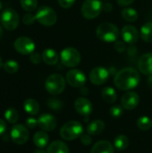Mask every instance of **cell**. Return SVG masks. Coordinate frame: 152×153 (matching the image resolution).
I'll use <instances>...</instances> for the list:
<instances>
[{"instance_id":"obj_18","label":"cell","mask_w":152,"mask_h":153,"mask_svg":"<svg viewBox=\"0 0 152 153\" xmlns=\"http://www.w3.org/2000/svg\"><path fill=\"white\" fill-rule=\"evenodd\" d=\"M90 153H115V147L108 141H99L93 145Z\"/></svg>"},{"instance_id":"obj_2","label":"cell","mask_w":152,"mask_h":153,"mask_svg":"<svg viewBox=\"0 0 152 153\" xmlns=\"http://www.w3.org/2000/svg\"><path fill=\"white\" fill-rule=\"evenodd\" d=\"M97 37L104 42H115L119 36L117 26L111 22H103L96 30Z\"/></svg>"},{"instance_id":"obj_17","label":"cell","mask_w":152,"mask_h":153,"mask_svg":"<svg viewBox=\"0 0 152 153\" xmlns=\"http://www.w3.org/2000/svg\"><path fill=\"white\" fill-rule=\"evenodd\" d=\"M138 68L144 75L152 74V53L142 55L138 61Z\"/></svg>"},{"instance_id":"obj_30","label":"cell","mask_w":152,"mask_h":153,"mask_svg":"<svg viewBox=\"0 0 152 153\" xmlns=\"http://www.w3.org/2000/svg\"><path fill=\"white\" fill-rule=\"evenodd\" d=\"M3 67L7 74H15L19 70V64L15 60H7L4 63Z\"/></svg>"},{"instance_id":"obj_11","label":"cell","mask_w":152,"mask_h":153,"mask_svg":"<svg viewBox=\"0 0 152 153\" xmlns=\"http://www.w3.org/2000/svg\"><path fill=\"white\" fill-rule=\"evenodd\" d=\"M11 138L14 143L22 145L29 139V131L22 125H14L11 129Z\"/></svg>"},{"instance_id":"obj_24","label":"cell","mask_w":152,"mask_h":153,"mask_svg":"<svg viewBox=\"0 0 152 153\" xmlns=\"http://www.w3.org/2000/svg\"><path fill=\"white\" fill-rule=\"evenodd\" d=\"M101 97L103 100L108 104H114L117 99L116 92L112 87H106L101 91Z\"/></svg>"},{"instance_id":"obj_34","label":"cell","mask_w":152,"mask_h":153,"mask_svg":"<svg viewBox=\"0 0 152 153\" xmlns=\"http://www.w3.org/2000/svg\"><path fill=\"white\" fill-rule=\"evenodd\" d=\"M41 59H42V56H41L39 53L33 52V53L30 54V61L33 65H39V64L41 62Z\"/></svg>"},{"instance_id":"obj_7","label":"cell","mask_w":152,"mask_h":153,"mask_svg":"<svg viewBox=\"0 0 152 153\" xmlns=\"http://www.w3.org/2000/svg\"><path fill=\"white\" fill-rule=\"evenodd\" d=\"M60 60L67 67H75L81 63V54L74 48H66L61 51Z\"/></svg>"},{"instance_id":"obj_40","label":"cell","mask_w":152,"mask_h":153,"mask_svg":"<svg viewBox=\"0 0 152 153\" xmlns=\"http://www.w3.org/2000/svg\"><path fill=\"white\" fill-rule=\"evenodd\" d=\"M5 130H6V124L3 119L0 118V135H2L5 132Z\"/></svg>"},{"instance_id":"obj_16","label":"cell","mask_w":152,"mask_h":153,"mask_svg":"<svg viewBox=\"0 0 152 153\" xmlns=\"http://www.w3.org/2000/svg\"><path fill=\"white\" fill-rule=\"evenodd\" d=\"M56 119L54 116L50 114H43L38 119V126L47 132H51L56 127Z\"/></svg>"},{"instance_id":"obj_19","label":"cell","mask_w":152,"mask_h":153,"mask_svg":"<svg viewBox=\"0 0 152 153\" xmlns=\"http://www.w3.org/2000/svg\"><path fill=\"white\" fill-rule=\"evenodd\" d=\"M41 56H42V60L44 61V63L48 65H56L59 59L58 54L56 53L55 49H52V48H46L42 52Z\"/></svg>"},{"instance_id":"obj_5","label":"cell","mask_w":152,"mask_h":153,"mask_svg":"<svg viewBox=\"0 0 152 153\" xmlns=\"http://www.w3.org/2000/svg\"><path fill=\"white\" fill-rule=\"evenodd\" d=\"M102 10L103 4L100 2V0H85L81 8L82 16L88 20L98 17Z\"/></svg>"},{"instance_id":"obj_14","label":"cell","mask_w":152,"mask_h":153,"mask_svg":"<svg viewBox=\"0 0 152 153\" xmlns=\"http://www.w3.org/2000/svg\"><path fill=\"white\" fill-rule=\"evenodd\" d=\"M139 95L134 91H128L125 93L121 99V105L126 110H133L137 108L139 104Z\"/></svg>"},{"instance_id":"obj_27","label":"cell","mask_w":152,"mask_h":153,"mask_svg":"<svg viewBox=\"0 0 152 153\" xmlns=\"http://www.w3.org/2000/svg\"><path fill=\"white\" fill-rule=\"evenodd\" d=\"M122 17L127 22H135L138 19V12L132 7H125L122 10Z\"/></svg>"},{"instance_id":"obj_12","label":"cell","mask_w":152,"mask_h":153,"mask_svg":"<svg viewBox=\"0 0 152 153\" xmlns=\"http://www.w3.org/2000/svg\"><path fill=\"white\" fill-rule=\"evenodd\" d=\"M109 77V72L105 67H95L90 73L89 78L92 84L101 85L104 84Z\"/></svg>"},{"instance_id":"obj_45","label":"cell","mask_w":152,"mask_h":153,"mask_svg":"<svg viewBox=\"0 0 152 153\" xmlns=\"http://www.w3.org/2000/svg\"><path fill=\"white\" fill-rule=\"evenodd\" d=\"M2 35H3V29H2V27H1V25H0V39H1Z\"/></svg>"},{"instance_id":"obj_33","label":"cell","mask_w":152,"mask_h":153,"mask_svg":"<svg viewBox=\"0 0 152 153\" xmlns=\"http://www.w3.org/2000/svg\"><path fill=\"white\" fill-rule=\"evenodd\" d=\"M36 21V16L31 14V13H26L23 15L22 17V22L26 25H30L32 23H34V22Z\"/></svg>"},{"instance_id":"obj_13","label":"cell","mask_w":152,"mask_h":153,"mask_svg":"<svg viewBox=\"0 0 152 153\" xmlns=\"http://www.w3.org/2000/svg\"><path fill=\"white\" fill-rule=\"evenodd\" d=\"M74 108L76 112L81 116H82L86 120V118L88 119V117L91 114L93 107L91 102L88 99L84 97H80L76 99L74 102Z\"/></svg>"},{"instance_id":"obj_4","label":"cell","mask_w":152,"mask_h":153,"mask_svg":"<svg viewBox=\"0 0 152 153\" xmlns=\"http://www.w3.org/2000/svg\"><path fill=\"white\" fill-rule=\"evenodd\" d=\"M45 88L47 91L52 95L60 94L65 89V80L61 74H51L45 82Z\"/></svg>"},{"instance_id":"obj_25","label":"cell","mask_w":152,"mask_h":153,"mask_svg":"<svg viewBox=\"0 0 152 153\" xmlns=\"http://www.w3.org/2000/svg\"><path fill=\"white\" fill-rule=\"evenodd\" d=\"M141 37L145 42H152V22H148L142 26Z\"/></svg>"},{"instance_id":"obj_6","label":"cell","mask_w":152,"mask_h":153,"mask_svg":"<svg viewBox=\"0 0 152 153\" xmlns=\"http://www.w3.org/2000/svg\"><path fill=\"white\" fill-rule=\"evenodd\" d=\"M36 20L44 26H52L56 22L57 15L54 9L49 6H41L36 13Z\"/></svg>"},{"instance_id":"obj_15","label":"cell","mask_w":152,"mask_h":153,"mask_svg":"<svg viewBox=\"0 0 152 153\" xmlns=\"http://www.w3.org/2000/svg\"><path fill=\"white\" fill-rule=\"evenodd\" d=\"M121 35L124 41L127 44L133 45L139 39V32L133 25H125L121 30Z\"/></svg>"},{"instance_id":"obj_37","label":"cell","mask_w":152,"mask_h":153,"mask_svg":"<svg viewBox=\"0 0 152 153\" xmlns=\"http://www.w3.org/2000/svg\"><path fill=\"white\" fill-rule=\"evenodd\" d=\"M25 124H26L27 127H29L30 129H34L38 126V120L36 118H34V117H29L26 120Z\"/></svg>"},{"instance_id":"obj_29","label":"cell","mask_w":152,"mask_h":153,"mask_svg":"<svg viewBox=\"0 0 152 153\" xmlns=\"http://www.w3.org/2000/svg\"><path fill=\"white\" fill-rule=\"evenodd\" d=\"M4 115V118L6 119V121L9 122L10 124H15L17 120L19 119V113L13 108H10L6 109Z\"/></svg>"},{"instance_id":"obj_41","label":"cell","mask_w":152,"mask_h":153,"mask_svg":"<svg viewBox=\"0 0 152 153\" xmlns=\"http://www.w3.org/2000/svg\"><path fill=\"white\" fill-rule=\"evenodd\" d=\"M116 1L122 6H127V5L131 4L132 3H133L134 0H116Z\"/></svg>"},{"instance_id":"obj_26","label":"cell","mask_w":152,"mask_h":153,"mask_svg":"<svg viewBox=\"0 0 152 153\" xmlns=\"http://www.w3.org/2000/svg\"><path fill=\"white\" fill-rule=\"evenodd\" d=\"M130 144V141L127 136L124 134H120L116 136L114 140V147L118 151H124L128 148Z\"/></svg>"},{"instance_id":"obj_46","label":"cell","mask_w":152,"mask_h":153,"mask_svg":"<svg viewBox=\"0 0 152 153\" xmlns=\"http://www.w3.org/2000/svg\"><path fill=\"white\" fill-rule=\"evenodd\" d=\"M2 8V2H1V0H0V9Z\"/></svg>"},{"instance_id":"obj_9","label":"cell","mask_w":152,"mask_h":153,"mask_svg":"<svg viewBox=\"0 0 152 153\" xmlns=\"http://www.w3.org/2000/svg\"><path fill=\"white\" fill-rule=\"evenodd\" d=\"M15 50L22 55H30L35 50V43L28 37H19L13 43Z\"/></svg>"},{"instance_id":"obj_22","label":"cell","mask_w":152,"mask_h":153,"mask_svg":"<svg viewBox=\"0 0 152 153\" xmlns=\"http://www.w3.org/2000/svg\"><path fill=\"white\" fill-rule=\"evenodd\" d=\"M47 153H69L68 146L62 141H54L47 146Z\"/></svg>"},{"instance_id":"obj_1","label":"cell","mask_w":152,"mask_h":153,"mask_svg":"<svg viewBox=\"0 0 152 153\" xmlns=\"http://www.w3.org/2000/svg\"><path fill=\"white\" fill-rule=\"evenodd\" d=\"M140 82V74L133 67H125L116 73L114 78L115 85L122 91H130L138 86Z\"/></svg>"},{"instance_id":"obj_32","label":"cell","mask_w":152,"mask_h":153,"mask_svg":"<svg viewBox=\"0 0 152 153\" xmlns=\"http://www.w3.org/2000/svg\"><path fill=\"white\" fill-rule=\"evenodd\" d=\"M123 107L118 106V105H114L110 108L109 109V114L113 118H120L123 114H124V110H123Z\"/></svg>"},{"instance_id":"obj_8","label":"cell","mask_w":152,"mask_h":153,"mask_svg":"<svg viewBox=\"0 0 152 153\" xmlns=\"http://www.w3.org/2000/svg\"><path fill=\"white\" fill-rule=\"evenodd\" d=\"M1 23L7 30H14L19 25V15L17 12L12 8H6L2 12Z\"/></svg>"},{"instance_id":"obj_43","label":"cell","mask_w":152,"mask_h":153,"mask_svg":"<svg viewBox=\"0 0 152 153\" xmlns=\"http://www.w3.org/2000/svg\"><path fill=\"white\" fill-rule=\"evenodd\" d=\"M34 153H47V152H46L45 151H43V150H41V149H40V150H38V151H36V152H35Z\"/></svg>"},{"instance_id":"obj_3","label":"cell","mask_w":152,"mask_h":153,"mask_svg":"<svg viewBox=\"0 0 152 153\" xmlns=\"http://www.w3.org/2000/svg\"><path fill=\"white\" fill-rule=\"evenodd\" d=\"M83 134L82 125L78 121H69L60 129V136L65 141H73Z\"/></svg>"},{"instance_id":"obj_39","label":"cell","mask_w":152,"mask_h":153,"mask_svg":"<svg viewBox=\"0 0 152 153\" xmlns=\"http://www.w3.org/2000/svg\"><path fill=\"white\" fill-rule=\"evenodd\" d=\"M115 48L118 52H124L125 50V45L123 41H116L115 43Z\"/></svg>"},{"instance_id":"obj_38","label":"cell","mask_w":152,"mask_h":153,"mask_svg":"<svg viewBox=\"0 0 152 153\" xmlns=\"http://www.w3.org/2000/svg\"><path fill=\"white\" fill-rule=\"evenodd\" d=\"M80 140L84 145H90L91 143V137L89 134H82L80 136Z\"/></svg>"},{"instance_id":"obj_20","label":"cell","mask_w":152,"mask_h":153,"mask_svg":"<svg viewBox=\"0 0 152 153\" xmlns=\"http://www.w3.org/2000/svg\"><path fill=\"white\" fill-rule=\"evenodd\" d=\"M49 141V136L45 131H39L35 133L33 136V143L36 147L39 149H43L45 148Z\"/></svg>"},{"instance_id":"obj_10","label":"cell","mask_w":152,"mask_h":153,"mask_svg":"<svg viewBox=\"0 0 152 153\" xmlns=\"http://www.w3.org/2000/svg\"><path fill=\"white\" fill-rule=\"evenodd\" d=\"M65 78L68 84L73 88H82L86 82V76L84 73L78 69H72L68 71Z\"/></svg>"},{"instance_id":"obj_36","label":"cell","mask_w":152,"mask_h":153,"mask_svg":"<svg viewBox=\"0 0 152 153\" xmlns=\"http://www.w3.org/2000/svg\"><path fill=\"white\" fill-rule=\"evenodd\" d=\"M74 3H75V0H58L59 5L65 9H68L72 7Z\"/></svg>"},{"instance_id":"obj_23","label":"cell","mask_w":152,"mask_h":153,"mask_svg":"<svg viewBox=\"0 0 152 153\" xmlns=\"http://www.w3.org/2000/svg\"><path fill=\"white\" fill-rule=\"evenodd\" d=\"M23 108L29 115L35 116L39 111V105L34 99H28L23 103Z\"/></svg>"},{"instance_id":"obj_42","label":"cell","mask_w":152,"mask_h":153,"mask_svg":"<svg viewBox=\"0 0 152 153\" xmlns=\"http://www.w3.org/2000/svg\"><path fill=\"white\" fill-rule=\"evenodd\" d=\"M103 9L105 10V11H108V12H110L111 10H112V4H103Z\"/></svg>"},{"instance_id":"obj_31","label":"cell","mask_w":152,"mask_h":153,"mask_svg":"<svg viewBox=\"0 0 152 153\" xmlns=\"http://www.w3.org/2000/svg\"><path fill=\"white\" fill-rule=\"evenodd\" d=\"M21 5L26 12H33L38 6V0H21Z\"/></svg>"},{"instance_id":"obj_44","label":"cell","mask_w":152,"mask_h":153,"mask_svg":"<svg viewBox=\"0 0 152 153\" xmlns=\"http://www.w3.org/2000/svg\"><path fill=\"white\" fill-rule=\"evenodd\" d=\"M3 65H4V63H3V60H2V58H1V56H0V69L3 67Z\"/></svg>"},{"instance_id":"obj_21","label":"cell","mask_w":152,"mask_h":153,"mask_svg":"<svg viewBox=\"0 0 152 153\" xmlns=\"http://www.w3.org/2000/svg\"><path fill=\"white\" fill-rule=\"evenodd\" d=\"M105 130V123L101 120H94L87 126V134L90 135H99Z\"/></svg>"},{"instance_id":"obj_28","label":"cell","mask_w":152,"mask_h":153,"mask_svg":"<svg viewBox=\"0 0 152 153\" xmlns=\"http://www.w3.org/2000/svg\"><path fill=\"white\" fill-rule=\"evenodd\" d=\"M136 125H137V127H138L140 130L147 131V130H149V129L151 128L152 121L149 117L143 116V117H141L137 120Z\"/></svg>"},{"instance_id":"obj_35","label":"cell","mask_w":152,"mask_h":153,"mask_svg":"<svg viewBox=\"0 0 152 153\" xmlns=\"http://www.w3.org/2000/svg\"><path fill=\"white\" fill-rule=\"evenodd\" d=\"M48 106L52 109H60V108L62 107V102L58 100L52 99L48 100Z\"/></svg>"}]
</instances>
